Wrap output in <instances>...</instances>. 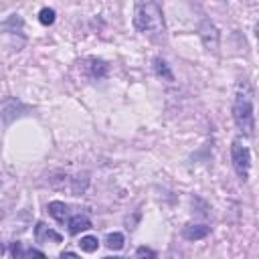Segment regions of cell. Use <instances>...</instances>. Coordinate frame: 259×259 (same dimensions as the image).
I'll use <instances>...</instances> for the list:
<instances>
[{
	"label": "cell",
	"mask_w": 259,
	"mask_h": 259,
	"mask_svg": "<svg viewBox=\"0 0 259 259\" xmlns=\"http://www.w3.org/2000/svg\"><path fill=\"white\" fill-rule=\"evenodd\" d=\"M233 119L241 134L253 136L255 130V115H253V87L249 81H239L233 101Z\"/></svg>",
	"instance_id": "obj_1"
},
{
	"label": "cell",
	"mask_w": 259,
	"mask_h": 259,
	"mask_svg": "<svg viewBox=\"0 0 259 259\" xmlns=\"http://www.w3.org/2000/svg\"><path fill=\"white\" fill-rule=\"evenodd\" d=\"M134 26L140 32H162L164 30L162 8L156 2H136V6H134Z\"/></svg>",
	"instance_id": "obj_2"
},
{
	"label": "cell",
	"mask_w": 259,
	"mask_h": 259,
	"mask_svg": "<svg viewBox=\"0 0 259 259\" xmlns=\"http://www.w3.org/2000/svg\"><path fill=\"white\" fill-rule=\"evenodd\" d=\"M231 160H233V168L237 176L241 180H247L249 168H251V152L245 144H241V140H235L231 144Z\"/></svg>",
	"instance_id": "obj_3"
},
{
	"label": "cell",
	"mask_w": 259,
	"mask_h": 259,
	"mask_svg": "<svg viewBox=\"0 0 259 259\" xmlns=\"http://www.w3.org/2000/svg\"><path fill=\"white\" fill-rule=\"evenodd\" d=\"M34 237H36L38 243H47V241L61 243V241H63V237H61L59 233H55L53 229H49L45 223H36V227H34Z\"/></svg>",
	"instance_id": "obj_4"
},
{
	"label": "cell",
	"mask_w": 259,
	"mask_h": 259,
	"mask_svg": "<svg viewBox=\"0 0 259 259\" xmlns=\"http://www.w3.org/2000/svg\"><path fill=\"white\" fill-rule=\"evenodd\" d=\"M208 233H210V227H206V225H186L184 231H182L184 239H188V241L204 239Z\"/></svg>",
	"instance_id": "obj_5"
},
{
	"label": "cell",
	"mask_w": 259,
	"mask_h": 259,
	"mask_svg": "<svg viewBox=\"0 0 259 259\" xmlns=\"http://www.w3.org/2000/svg\"><path fill=\"white\" fill-rule=\"evenodd\" d=\"M49 214L57 221V223H65V219H67V214H69V206L65 204V202H61V200H53V202H49Z\"/></svg>",
	"instance_id": "obj_6"
},
{
	"label": "cell",
	"mask_w": 259,
	"mask_h": 259,
	"mask_svg": "<svg viewBox=\"0 0 259 259\" xmlns=\"http://www.w3.org/2000/svg\"><path fill=\"white\" fill-rule=\"evenodd\" d=\"M87 63H89V65H85V69H87V73H89L91 79H101V77L107 75V65H105L103 61H99V59H89Z\"/></svg>",
	"instance_id": "obj_7"
},
{
	"label": "cell",
	"mask_w": 259,
	"mask_h": 259,
	"mask_svg": "<svg viewBox=\"0 0 259 259\" xmlns=\"http://www.w3.org/2000/svg\"><path fill=\"white\" fill-rule=\"evenodd\" d=\"M87 229H91V221L83 214H77L69 221V233L71 235H79L81 231H87Z\"/></svg>",
	"instance_id": "obj_8"
},
{
	"label": "cell",
	"mask_w": 259,
	"mask_h": 259,
	"mask_svg": "<svg viewBox=\"0 0 259 259\" xmlns=\"http://www.w3.org/2000/svg\"><path fill=\"white\" fill-rule=\"evenodd\" d=\"M152 67H154V73H156L158 77H162L164 81H174V75H172V71H170V67L166 65L164 59L156 57V59L152 61Z\"/></svg>",
	"instance_id": "obj_9"
},
{
	"label": "cell",
	"mask_w": 259,
	"mask_h": 259,
	"mask_svg": "<svg viewBox=\"0 0 259 259\" xmlns=\"http://www.w3.org/2000/svg\"><path fill=\"white\" fill-rule=\"evenodd\" d=\"M105 247L107 249H113V251H119L123 247V235L121 233H109L105 237Z\"/></svg>",
	"instance_id": "obj_10"
},
{
	"label": "cell",
	"mask_w": 259,
	"mask_h": 259,
	"mask_svg": "<svg viewBox=\"0 0 259 259\" xmlns=\"http://www.w3.org/2000/svg\"><path fill=\"white\" fill-rule=\"evenodd\" d=\"M79 247H81L83 251H87V253H93V251H97V247H99V241H97V237H91V235H87V237H83V239L79 241Z\"/></svg>",
	"instance_id": "obj_11"
},
{
	"label": "cell",
	"mask_w": 259,
	"mask_h": 259,
	"mask_svg": "<svg viewBox=\"0 0 259 259\" xmlns=\"http://www.w3.org/2000/svg\"><path fill=\"white\" fill-rule=\"evenodd\" d=\"M38 20H40V24H45V26L53 24V22H55V10H53V8H42V10L38 12Z\"/></svg>",
	"instance_id": "obj_12"
},
{
	"label": "cell",
	"mask_w": 259,
	"mask_h": 259,
	"mask_svg": "<svg viewBox=\"0 0 259 259\" xmlns=\"http://www.w3.org/2000/svg\"><path fill=\"white\" fill-rule=\"evenodd\" d=\"M136 255H138V259H156V253L148 247H138Z\"/></svg>",
	"instance_id": "obj_13"
},
{
	"label": "cell",
	"mask_w": 259,
	"mask_h": 259,
	"mask_svg": "<svg viewBox=\"0 0 259 259\" xmlns=\"http://www.w3.org/2000/svg\"><path fill=\"white\" fill-rule=\"evenodd\" d=\"M10 251H12V257H14V259H26V253L22 251V245H20L18 241H16V243H12Z\"/></svg>",
	"instance_id": "obj_14"
},
{
	"label": "cell",
	"mask_w": 259,
	"mask_h": 259,
	"mask_svg": "<svg viewBox=\"0 0 259 259\" xmlns=\"http://www.w3.org/2000/svg\"><path fill=\"white\" fill-rule=\"evenodd\" d=\"M26 259H47V257H45V253H40L36 249H28L26 251Z\"/></svg>",
	"instance_id": "obj_15"
},
{
	"label": "cell",
	"mask_w": 259,
	"mask_h": 259,
	"mask_svg": "<svg viewBox=\"0 0 259 259\" xmlns=\"http://www.w3.org/2000/svg\"><path fill=\"white\" fill-rule=\"evenodd\" d=\"M59 259H81V257L77 253H73V251H65V253H61Z\"/></svg>",
	"instance_id": "obj_16"
},
{
	"label": "cell",
	"mask_w": 259,
	"mask_h": 259,
	"mask_svg": "<svg viewBox=\"0 0 259 259\" xmlns=\"http://www.w3.org/2000/svg\"><path fill=\"white\" fill-rule=\"evenodd\" d=\"M103 259H123V257H103Z\"/></svg>",
	"instance_id": "obj_17"
},
{
	"label": "cell",
	"mask_w": 259,
	"mask_h": 259,
	"mask_svg": "<svg viewBox=\"0 0 259 259\" xmlns=\"http://www.w3.org/2000/svg\"><path fill=\"white\" fill-rule=\"evenodd\" d=\"M257 38H259V24H257Z\"/></svg>",
	"instance_id": "obj_18"
}]
</instances>
